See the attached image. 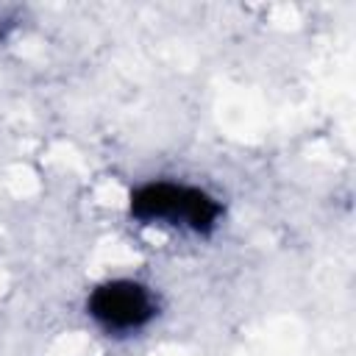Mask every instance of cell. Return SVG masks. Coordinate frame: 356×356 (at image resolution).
Returning <instances> with one entry per match:
<instances>
[{
  "mask_svg": "<svg viewBox=\"0 0 356 356\" xmlns=\"http://www.w3.org/2000/svg\"><path fill=\"white\" fill-rule=\"evenodd\" d=\"M86 309L106 331L131 334L150 323V317L156 314V298L145 284L131 278H117L100 284L89 295Z\"/></svg>",
  "mask_w": 356,
  "mask_h": 356,
  "instance_id": "2",
  "label": "cell"
},
{
  "mask_svg": "<svg viewBox=\"0 0 356 356\" xmlns=\"http://www.w3.org/2000/svg\"><path fill=\"white\" fill-rule=\"evenodd\" d=\"M131 211L145 222L172 225V228H186V231L203 234V231L214 228V222L220 217V203L197 186L153 181L134 192Z\"/></svg>",
  "mask_w": 356,
  "mask_h": 356,
  "instance_id": "1",
  "label": "cell"
}]
</instances>
